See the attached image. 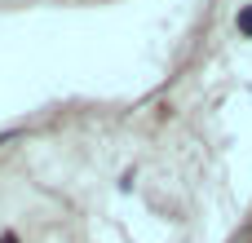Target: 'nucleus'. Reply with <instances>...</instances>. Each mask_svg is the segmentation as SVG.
I'll list each match as a JSON object with an SVG mask.
<instances>
[{
    "mask_svg": "<svg viewBox=\"0 0 252 243\" xmlns=\"http://www.w3.org/2000/svg\"><path fill=\"white\" fill-rule=\"evenodd\" d=\"M239 31L252 35V4H248V9H239Z\"/></svg>",
    "mask_w": 252,
    "mask_h": 243,
    "instance_id": "1",
    "label": "nucleus"
},
{
    "mask_svg": "<svg viewBox=\"0 0 252 243\" xmlns=\"http://www.w3.org/2000/svg\"><path fill=\"white\" fill-rule=\"evenodd\" d=\"M0 243H18V239H13V235H4V239H0Z\"/></svg>",
    "mask_w": 252,
    "mask_h": 243,
    "instance_id": "2",
    "label": "nucleus"
}]
</instances>
